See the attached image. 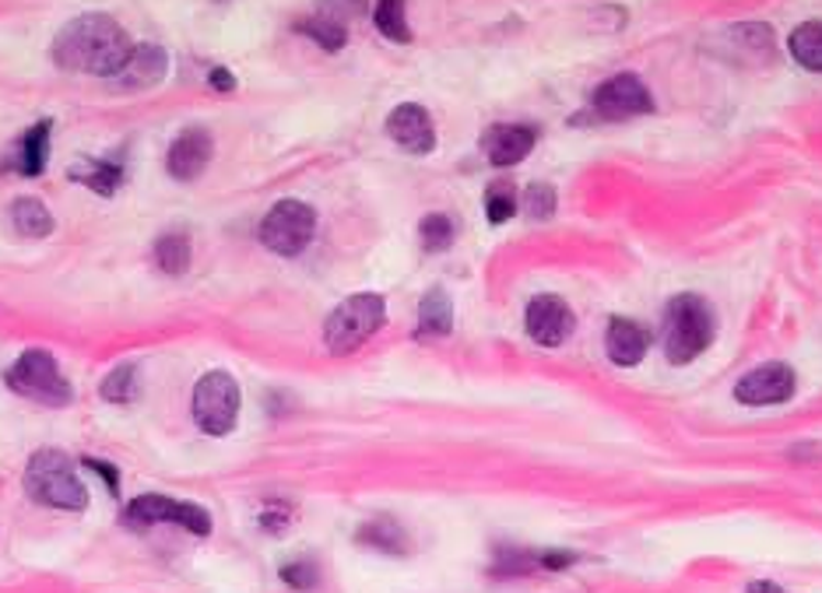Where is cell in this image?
I'll list each match as a JSON object with an SVG mask.
<instances>
[{"label":"cell","mask_w":822,"mask_h":593,"mask_svg":"<svg viewBox=\"0 0 822 593\" xmlns=\"http://www.w3.org/2000/svg\"><path fill=\"white\" fill-rule=\"evenodd\" d=\"M54 63L63 67L71 74H92V78H116L127 57L134 54V43L124 32V25L109 19V14H78V19L67 22L54 46Z\"/></svg>","instance_id":"1"},{"label":"cell","mask_w":822,"mask_h":593,"mask_svg":"<svg viewBox=\"0 0 822 593\" xmlns=\"http://www.w3.org/2000/svg\"><path fill=\"white\" fill-rule=\"evenodd\" d=\"M717 313L703 295H675L664 310V354L671 365L699 359L714 345Z\"/></svg>","instance_id":"2"},{"label":"cell","mask_w":822,"mask_h":593,"mask_svg":"<svg viewBox=\"0 0 822 593\" xmlns=\"http://www.w3.org/2000/svg\"><path fill=\"white\" fill-rule=\"evenodd\" d=\"M25 491L32 502L49 505V510L81 513L89 505V488L81 485L74 461L60 450L32 453V461L25 467Z\"/></svg>","instance_id":"3"},{"label":"cell","mask_w":822,"mask_h":593,"mask_svg":"<svg viewBox=\"0 0 822 593\" xmlns=\"http://www.w3.org/2000/svg\"><path fill=\"white\" fill-rule=\"evenodd\" d=\"M387 319V302L377 292L348 295L341 306H334L324 319V345L331 354H351L373 337Z\"/></svg>","instance_id":"4"},{"label":"cell","mask_w":822,"mask_h":593,"mask_svg":"<svg viewBox=\"0 0 822 593\" xmlns=\"http://www.w3.org/2000/svg\"><path fill=\"white\" fill-rule=\"evenodd\" d=\"M4 380L14 394H22L36 404H46V408H63V404H71V383H67L54 354L43 351V348H32V351L19 354V362L4 372Z\"/></svg>","instance_id":"5"},{"label":"cell","mask_w":822,"mask_h":593,"mask_svg":"<svg viewBox=\"0 0 822 593\" xmlns=\"http://www.w3.org/2000/svg\"><path fill=\"white\" fill-rule=\"evenodd\" d=\"M194 421L208 435H229L240 421V383L222 369H211L197 380L190 400Z\"/></svg>","instance_id":"6"},{"label":"cell","mask_w":822,"mask_h":593,"mask_svg":"<svg viewBox=\"0 0 822 593\" xmlns=\"http://www.w3.org/2000/svg\"><path fill=\"white\" fill-rule=\"evenodd\" d=\"M257 235H261L264 249L278 253V257H299L316 235V211L306 205V200L285 197L264 214Z\"/></svg>","instance_id":"7"},{"label":"cell","mask_w":822,"mask_h":593,"mask_svg":"<svg viewBox=\"0 0 822 593\" xmlns=\"http://www.w3.org/2000/svg\"><path fill=\"white\" fill-rule=\"evenodd\" d=\"M127 527H155V523H176V527L190 531L197 537L211 534V513L205 505L180 502L170 496H138L124 510Z\"/></svg>","instance_id":"8"},{"label":"cell","mask_w":822,"mask_h":593,"mask_svg":"<svg viewBox=\"0 0 822 593\" xmlns=\"http://www.w3.org/2000/svg\"><path fill=\"white\" fill-rule=\"evenodd\" d=\"M591 109L601 120H633V116L653 113V95L640 78L626 71L598 84V92L591 95Z\"/></svg>","instance_id":"9"},{"label":"cell","mask_w":822,"mask_h":593,"mask_svg":"<svg viewBox=\"0 0 822 593\" xmlns=\"http://www.w3.org/2000/svg\"><path fill=\"white\" fill-rule=\"evenodd\" d=\"M798 376L791 365L784 362H766L760 369L745 372L734 386V400L749 404V408H769V404H784L795 397Z\"/></svg>","instance_id":"10"},{"label":"cell","mask_w":822,"mask_h":593,"mask_svg":"<svg viewBox=\"0 0 822 593\" xmlns=\"http://www.w3.org/2000/svg\"><path fill=\"white\" fill-rule=\"evenodd\" d=\"M574 324H577V316H574V310H569L559 295L531 299V306L524 313L528 337H531L534 345H542V348H559L566 337L574 334Z\"/></svg>","instance_id":"11"},{"label":"cell","mask_w":822,"mask_h":593,"mask_svg":"<svg viewBox=\"0 0 822 593\" xmlns=\"http://www.w3.org/2000/svg\"><path fill=\"white\" fill-rule=\"evenodd\" d=\"M211 155H215L211 133L205 127H190L170 144V151H165V168H170V176L176 183H194V179L205 176V168L211 165Z\"/></svg>","instance_id":"12"},{"label":"cell","mask_w":822,"mask_h":593,"mask_svg":"<svg viewBox=\"0 0 822 593\" xmlns=\"http://www.w3.org/2000/svg\"><path fill=\"white\" fill-rule=\"evenodd\" d=\"M387 133L391 141L401 144L408 155H429L436 148V127L426 106L418 103H401L391 116H387Z\"/></svg>","instance_id":"13"},{"label":"cell","mask_w":822,"mask_h":593,"mask_svg":"<svg viewBox=\"0 0 822 593\" xmlns=\"http://www.w3.org/2000/svg\"><path fill=\"white\" fill-rule=\"evenodd\" d=\"M774 28L763 25V22H745V25H731L720 32V46H731L728 49V60L731 63H742V67H760L774 60ZM717 46V49H720Z\"/></svg>","instance_id":"14"},{"label":"cell","mask_w":822,"mask_h":593,"mask_svg":"<svg viewBox=\"0 0 822 593\" xmlns=\"http://www.w3.org/2000/svg\"><path fill=\"white\" fill-rule=\"evenodd\" d=\"M165 74H170V54L159 43H138L127 63L120 67V74H116V84L130 92H144L155 89Z\"/></svg>","instance_id":"15"},{"label":"cell","mask_w":822,"mask_h":593,"mask_svg":"<svg viewBox=\"0 0 822 593\" xmlns=\"http://www.w3.org/2000/svg\"><path fill=\"white\" fill-rule=\"evenodd\" d=\"M534 144H539V130L528 127V124H496L482 138L485 155H489V162L499 168L524 162Z\"/></svg>","instance_id":"16"},{"label":"cell","mask_w":822,"mask_h":593,"mask_svg":"<svg viewBox=\"0 0 822 593\" xmlns=\"http://www.w3.org/2000/svg\"><path fill=\"white\" fill-rule=\"evenodd\" d=\"M650 348V330L636 319H623L615 316L609 324V337H605V351L615 365H636Z\"/></svg>","instance_id":"17"},{"label":"cell","mask_w":822,"mask_h":593,"mask_svg":"<svg viewBox=\"0 0 822 593\" xmlns=\"http://www.w3.org/2000/svg\"><path fill=\"white\" fill-rule=\"evenodd\" d=\"M67 176L89 186L99 197H113L124 186V165L113 159H81L78 165L67 168Z\"/></svg>","instance_id":"18"},{"label":"cell","mask_w":822,"mask_h":593,"mask_svg":"<svg viewBox=\"0 0 822 593\" xmlns=\"http://www.w3.org/2000/svg\"><path fill=\"white\" fill-rule=\"evenodd\" d=\"M11 225L22 240H46V235H54V214H49V208L39 197H14Z\"/></svg>","instance_id":"19"},{"label":"cell","mask_w":822,"mask_h":593,"mask_svg":"<svg viewBox=\"0 0 822 593\" xmlns=\"http://www.w3.org/2000/svg\"><path fill=\"white\" fill-rule=\"evenodd\" d=\"M49 138H54V124H49V120L25 130V138L19 141V155H14V168H19L22 176H39L46 168Z\"/></svg>","instance_id":"20"},{"label":"cell","mask_w":822,"mask_h":593,"mask_svg":"<svg viewBox=\"0 0 822 593\" xmlns=\"http://www.w3.org/2000/svg\"><path fill=\"white\" fill-rule=\"evenodd\" d=\"M454 327V302L443 292V288H432L426 292L422 306H418V337H443Z\"/></svg>","instance_id":"21"},{"label":"cell","mask_w":822,"mask_h":593,"mask_svg":"<svg viewBox=\"0 0 822 593\" xmlns=\"http://www.w3.org/2000/svg\"><path fill=\"white\" fill-rule=\"evenodd\" d=\"M356 540L366 548L387 551V555H405L408 551V534L401 531V523L394 520H369L356 531Z\"/></svg>","instance_id":"22"},{"label":"cell","mask_w":822,"mask_h":593,"mask_svg":"<svg viewBox=\"0 0 822 593\" xmlns=\"http://www.w3.org/2000/svg\"><path fill=\"white\" fill-rule=\"evenodd\" d=\"M190 240L183 229H173V232H162L155 240V267L165 270V275L180 278L183 270L190 267Z\"/></svg>","instance_id":"23"},{"label":"cell","mask_w":822,"mask_h":593,"mask_svg":"<svg viewBox=\"0 0 822 593\" xmlns=\"http://www.w3.org/2000/svg\"><path fill=\"white\" fill-rule=\"evenodd\" d=\"M373 25L380 28L383 39H391V43H412L408 0H377V8H373Z\"/></svg>","instance_id":"24"},{"label":"cell","mask_w":822,"mask_h":593,"mask_svg":"<svg viewBox=\"0 0 822 593\" xmlns=\"http://www.w3.org/2000/svg\"><path fill=\"white\" fill-rule=\"evenodd\" d=\"M791 57L804 67V71L822 74V22H804L791 32Z\"/></svg>","instance_id":"25"},{"label":"cell","mask_w":822,"mask_h":593,"mask_svg":"<svg viewBox=\"0 0 822 593\" xmlns=\"http://www.w3.org/2000/svg\"><path fill=\"white\" fill-rule=\"evenodd\" d=\"M138 394H141L138 369H134L130 362L116 365L103 380V386H99V397L109 400V404H134V400H138Z\"/></svg>","instance_id":"26"},{"label":"cell","mask_w":822,"mask_h":593,"mask_svg":"<svg viewBox=\"0 0 822 593\" xmlns=\"http://www.w3.org/2000/svg\"><path fill=\"white\" fill-rule=\"evenodd\" d=\"M296 32H303V36H310L316 46H324L327 54H338V49L348 43V28L345 25H338V22H331V19H303V22H296Z\"/></svg>","instance_id":"27"},{"label":"cell","mask_w":822,"mask_h":593,"mask_svg":"<svg viewBox=\"0 0 822 593\" xmlns=\"http://www.w3.org/2000/svg\"><path fill=\"white\" fill-rule=\"evenodd\" d=\"M454 218L443 214V211H432L422 218V225H418V240H422V246L429 253H443L450 243H454Z\"/></svg>","instance_id":"28"},{"label":"cell","mask_w":822,"mask_h":593,"mask_svg":"<svg viewBox=\"0 0 822 593\" xmlns=\"http://www.w3.org/2000/svg\"><path fill=\"white\" fill-rule=\"evenodd\" d=\"M517 211V194L510 183H493L489 190H485V214H489L493 225L510 222Z\"/></svg>","instance_id":"29"},{"label":"cell","mask_w":822,"mask_h":593,"mask_svg":"<svg viewBox=\"0 0 822 593\" xmlns=\"http://www.w3.org/2000/svg\"><path fill=\"white\" fill-rule=\"evenodd\" d=\"M524 211L531 218H539V222H545V218L556 214V186L548 183H531L528 194H524Z\"/></svg>","instance_id":"30"},{"label":"cell","mask_w":822,"mask_h":593,"mask_svg":"<svg viewBox=\"0 0 822 593\" xmlns=\"http://www.w3.org/2000/svg\"><path fill=\"white\" fill-rule=\"evenodd\" d=\"M366 11H369V0H316V14L338 22V25H345L351 19H362Z\"/></svg>","instance_id":"31"},{"label":"cell","mask_w":822,"mask_h":593,"mask_svg":"<svg viewBox=\"0 0 822 593\" xmlns=\"http://www.w3.org/2000/svg\"><path fill=\"white\" fill-rule=\"evenodd\" d=\"M281 580L296 590H310V586H316V566L306 562V558H299V562L281 566Z\"/></svg>","instance_id":"32"},{"label":"cell","mask_w":822,"mask_h":593,"mask_svg":"<svg viewBox=\"0 0 822 593\" xmlns=\"http://www.w3.org/2000/svg\"><path fill=\"white\" fill-rule=\"evenodd\" d=\"M81 464L92 467V470L99 474V478L106 481L109 496H120V474H116V467H113V464H106V461H95V456H85V461H81Z\"/></svg>","instance_id":"33"},{"label":"cell","mask_w":822,"mask_h":593,"mask_svg":"<svg viewBox=\"0 0 822 593\" xmlns=\"http://www.w3.org/2000/svg\"><path fill=\"white\" fill-rule=\"evenodd\" d=\"M261 523H264V531H271V534H281V531H289V510L285 505H271V510H264L261 513Z\"/></svg>","instance_id":"34"},{"label":"cell","mask_w":822,"mask_h":593,"mask_svg":"<svg viewBox=\"0 0 822 593\" xmlns=\"http://www.w3.org/2000/svg\"><path fill=\"white\" fill-rule=\"evenodd\" d=\"M539 562H542V569H563V566H574L577 555L574 551H542Z\"/></svg>","instance_id":"35"},{"label":"cell","mask_w":822,"mask_h":593,"mask_svg":"<svg viewBox=\"0 0 822 593\" xmlns=\"http://www.w3.org/2000/svg\"><path fill=\"white\" fill-rule=\"evenodd\" d=\"M208 81H211V89H218V92H232V89H236V78H232V71H225V67H215Z\"/></svg>","instance_id":"36"},{"label":"cell","mask_w":822,"mask_h":593,"mask_svg":"<svg viewBox=\"0 0 822 593\" xmlns=\"http://www.w3.org/2000/svg\"><path fill=\"white\" fill-rule=\"evenodd\" d=\"M745 593H784V590L777 583H769V580H756V583H749Z\"/></svg>","instance_id":"37"}]
</instances>
